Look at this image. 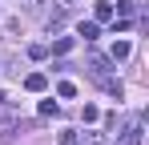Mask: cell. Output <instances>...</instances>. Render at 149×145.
Listing matches in <instances>:
<instances>
[{"mask_svg":"<svg viewBox=\"0 0 149 145\" xmlns=\"http://www.w3.org/2000/svg\"><path fill=\"white\" fill-rule=\"evenodd\" d=\"M28 56H32V61H45V56H49V48H45V45H32V48H28Z\"/></svg>","mask_w":149,"mask_h":145,"instance_id":"obj_8","label":"cell"},{"mask_svg":"<svg viewBox=\"0 0 149 145\" xmlns=\"http://www.w3.org/2000/svg\"><path fill=\"white\" fill-rule=\"evenodd\" d=\"M133 8H137V0H117V12H125V16H129Z\"/></svg>","mask_w":149,"mask_h":145,"instance_id":"obj_10","label":"cell"},{"mask_svg":"<svg viewBox=\"0 0 149 145\" xmlns=\"http://www.w3.org/2000/svg\"><path fill=\"white\" fill-rule=\"evenodd\" d=\"M40 113H45V117H56L61 109H56V101H40Z\"/></svg>","mask_w":149,"mask_h":145,"instance_id":"obj_9","label":"cell"},{"mask_svg":"<svg viewBox=\"0 0 149 145\" xmlns=\"http://www.w3.org/2000/svg\"><path fill=\"white\" fill-rule=\"evenodd\" d=\"M45 85H49V77H45V72H28V77H24V89H28V93H40Z\"/></svg>","mask_w":149,"mask_h":145,"instance_id":"obj_2","label":"cell"},{"mask_svg":"<svg viewBox=\"0 0 149 145\" xmlns=\"http://www.w3.org/2000/svg\"><path fill=\"white\" fill-rule=\"evenodd\" d=\"M56 93H61V97H77V85H73V81H61Z\"/></svg>","mask_w":149,"mask_h":145,"instance_id":"obj_7","label":"cell"},{"mask_svg":"<svg viewBox=\"0 0 149 145\" xmlns=\"http://www.w3.org/2000/svg\"><path fill=\"white\" fill-rule=\"evenodd\" d=\"M129 52H133V48H129V40H117V45H113V61H125Z\"/></svg>","mask_w":149,"mask_h":145,"instance_id":"obj_6","label":"cell"},{"mask_svg":"<svg viewBox=\"0 0 149 145\" xmlns=\"http://www.w3.org/2000/svg\"><path fill=\"white\" fill-rule=\"evenodd\" d=\"M117 145H141V125L133 121V125H125L121 137H117Z\"/></svg>","mask_w":149,"mask_h":145,"instance_id":"obj_1","label":"cell"},{"mask_svg":"<svg viewBox=\"0 0 149 145\" xmlns=\"http://www.w3.org/2000/svg\"><path fill=\"white\" fill-rule=\"evenodd\" d=\"M93 16H97V20H113V4H105V0H101L97 8H93Z\"/></svg>","mask_w":149,"mask_h":145,"instance_id":"obj_4","label":"cell"},{"mask_svg":"<svg viewBox=\"0 0 149 145\" xmlns=\"http://www.w3.org/2000/svg\"><path fill=\"white\" fill-rule=\"evenodd\" d=\"M77 32H81L85 40H97V32H101V28H97V20H85L81 28H77Z\"/></svg>","mask_w":149,"mask_h":145,"instance_id":"obj_3","label":"cell"},{"mask_svg":"<svg viewBox=\"0 0 149 145\" xmlns=\"http://www.w3.org/2000/svg\"><path fill=\"white\" fill-rule=\"evenodd\" d=\"M69 48H73V36H61V40H52V52H56V56H65Z\"/></svg>","mask_w":149,"mask_h":145,"instance_id":"obj_5","label":"cell"}]
</instances>
